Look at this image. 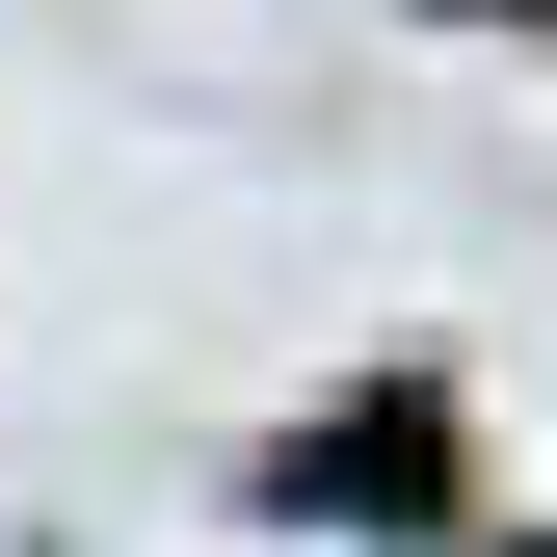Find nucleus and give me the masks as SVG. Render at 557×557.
Here are the masks:
<instances>
[{"mask_svg": "<svg viewBox=\"0 0 557 557\" xmlns=\"http://www.w3.org/2000/svg\"><path fill=\"white\" fill-rule=\"evenodd\" d=\"M293 505H425V398H372V425H319V451H293Z\"/></svg>", "mask_w": 557, "mask_h": 557, "instance_id": "nucleus-1", "label": "nucleus"}, {"mask_svg": "<svg viewBox=\"0 0 557 557\" xmlns=\"http://www.w3.org/2000/svg\"><path fill=\"white\" fill-rule=\"evenodd\" d=\"M478 27H505V0H478Z\"/></svg>", "mask_w": 557, "mask_h": 557, "instance_id": "nucleus-2", "label": "nucleus"}]
</instances>
